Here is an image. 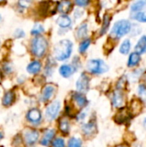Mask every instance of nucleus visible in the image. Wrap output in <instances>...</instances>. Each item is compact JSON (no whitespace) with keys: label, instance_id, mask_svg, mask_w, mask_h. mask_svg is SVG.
Wrapping results in <instances>:
<instances>
[{"label":"nucleus","instance_id":"nucleus-24","mask_svg":"<svg viewBox=\"0 0 146 147\" xmlns=\"http://www.w3.org/2000/svg\"><path fill=\"white\" fill-rule=\"evenodd\" d=\"M110 20H111V17L109 15H105L104 16V18H103V24H102V29H101V34H103L107 32L108 27H109V24H110Z\"/></svg>","mask_w":146,"mask_h":147},{"label":"nucleus","instance_id":"nucleus-37","mask_svg":"<svg viewBox=\"0 0 146 147\" xmlns=\"http://www.w3.org/2000/svg\"><path fill=\"white\" fill-rule=\"evenodd\" d=\"M1 78H2V72H1V71H0V81H1Z\"/></svg>","mask_w":146,"mask_h":147},{"label":"nucleus","instance_id":"nucleus-3","mask_svg":"<svg viewBox=\"0 0 146 147\" xmlns=\"http://www.w3.org/2000/svg\"><path fill=\"white\" fill-rule=\"evenodd\" d=\"M47 50V41L43 36H36L33 39L31 43L32 53L36 57H42Z\"/></svg>","mask_w":146,"mask_h":147},{"label":"nucleus","instance_id":"nucleus-27","mask_svg":"<svg viewBox=\"0 0 146 147\" xmlns=\"http://www.w3.org/2000/svg\"><path fill=\"white\" fill-rule=\"evenodd\" d=\"M132 17L136 20L139 21L140 22H146V11H142V12H136L134 13Z\"/></svg>","mask_w":146,"mask_h":147},{"label":"nucleus","instance_id":"nucleus-23","mask_svg":"<svg viewBox=\"0 0 146 147\" xmlns=\"http://www.w3.org/2000/svg\"><path fill=\"white\" fill-rule=\"evenodd\" d=\"M59 129H60V131H61L63 134H66L69 133V130H70V124H69L68 120L63 119V120L60 121V122H59Z\"/></svg>","mask_w":146,"mask_h":147},{"label":"nucleus","instance_id":"nucleus-6","mask_svg":"<svg viewBox=\"0 0 146 147\" xmlns=\"http://www.w3.org/2000/svg\"><path fill=\"white\" fill-rule=\"evenodd\" d=\"M89 86V78L85 73H83L76 83L77 90L79 91V93H83L88 91Z\"/></svg>","mask_w":146,"mask_h":147},{"label":"nucleus","instance_id":"nucleus-20","mask_svg":"<svg viewBox=\"0 0 146 147\" xmlns=\"http://www.w3.org/2000/svg\"><path fill=\"white\" fill-rule=\"evenodd\" d=\"M140 59H141L140 54H139V53H137L134 52V53H131V55L129 56L127 65L130 66V67L136 66V65H138L139 63L140 62Z\"/></svg>","mask_w":146,"mask_h":147},{"label":"nucleus","instance_id":"nucleus-21","mask_svg":"<svg viewBox=\"0 0 146 147\" xmlns=\"http://www.w3.org/2000/svg\"><path fill=\"white\" fill-rule=\"evenodd\" d=\"M14 100H15V93L13 91H8L5 93V95L3 96V105L5 106V107H8V106H10L13 102H14Z\"/></svg>","mask_w":146,"mask_h":147},{"label":"nucleus","instance_id":"nucleus-1","mask_svg":"<svg viewBox=\"0 0 146 147\" xmlns=\"http://www.w3.org/2000/svg\"><path fill=\"white\" fill-rule=\"evenodd\" d=\"M72 52V42L69 40L59 41L54 47V57L58 60H65L70 58Z\"/></svg>","mask_w":146,"mask_h":147},{"label":"nucleus","instance_id":"nucleus-39","mask_svg":"<svg viewBox=\"0 0 146 147\" xmlns=\"http://www.w3.org/2000/svg\"><path fill=\"white\" fill-rule=\"evenodd\" d=\"M0 18H1V16H0Z\"/></svg>","mask_w":146,"mask_h":147},{"label":"nucleus","instance_id":"nucleus-28","mask_svg":"<svg viewBox=\"0 0 146 147\" xmlns=\"http://www.w3.org/2000/svg\"><path fill=\"white\" fill-rule=\"evenodd\" d=\"M68 147H82V140L78 138L72 137L68 142Z\"/></svg>","mask_w":146,"mask_h":147},{"label":"nucleus","instance_id":"nucleus-15","mask_svg":"<svg viewBox=\"0 0 146 147\" xmlns=\"http://www.w3.org/2000/svg\"><path fill=\"white\" fill-rule=\"evenodd\" d=\"M71 7H72V4H71V2H69V1H64V2L58 3L57 9L62 14H68L71 11Z\"/></svg>","mask_w":146,"mask_h":147},{"label":"nucleus","instance_id":"nucleus-22","mask_svg":"<svg viewBox=\"0 0 146 147\" xmlns=\"http://www.w3.org/2000/svg\"><path fill=\"white\" fill-rule=\"evenodd\" d=\"M146 7V0H140V1H137L135 3H133L132 7H131V10L133 12H140V10H142L144 8Z\"/></svg>","mask_w":146,"mask_h":147},{"label":"nucleus","instance_id":"nucleus-12","mask_svg":"<svg viewBox=\"0 0 146 147\" xmlns=\"http://www.w3.org/2000/svg\"><path fill=\"white\" fill-rule=\"evenodd\" d=\"M83 129V132L84 133L85 135H92L93 134H95L96 132V122L91 121H89V123H86L82 127Z\"/></svg>","mask_w":146,"mask_h":147},{"label":"nucleus","instance_id":"nucleus-38","mask_svg":"<svg viewBox=\"0 0 146 147\" xmlns=\"http://www.w3.org/2000/svg\"><path fill=\"white\" fill-rule=\"evenodd\" d=\"M116 147H127V146H116Z\"/></svg>","mask_w":146,"mask_h":147},{"label":"nucleus","instance_id":"nucleus-14","mask_svg":"<svg viewBox=\"0 0 146 147\" xmlns=\"http://www.w3.org/2000/svg\"><path fill=\"white\" fill-rule=\"evenodd\" d=\"M57 23L62 28H67L71 27V18L68 16L62 15V16H60L58 17Z\"/></svg>","mask_w":146,"mask_h":147},{"label":"nucleus","instance_id":"nucleus-30","mask_svg":"<svg viewBox=\"0 0 146 147\" xmlns=\"http://www.w3.org/2000/svg\"><path fill=\"white\" fill-rule=\"evenodd\" d=\"M89 45H90V40H89V39L82 41L81 44H80V46H79V52L81 53H85L86 50L88 49V47H89Z\"/></svg>","mask_w":146,"mask_h":147},{"label":"nucleus","instance_id":"nucleus-36","mask_svg":"<svg viewBox=\"0 0 146 147\" xmlns=\"http://www.w3.org/2000/svg\"><path fill=\"white\" fill-rule=\"evenodd\" d=\"M2 138H3V134L0 132V140H2Z\"/></svg>","mask_w":146,"mask_h":147},{"label":"nucleus","instance_id":"nucleus-29","mask_svg":"<svg viewBox=\"0 0 146 147\" xmlns=\"http://www.w3.org/2000/svg\"><path fill=\"white\" fill-rule=\"evenodd\" d=\"M43 32H44L43 26H42L41 24L37 23V24H35V25H34V27L33 28V29H32V31H31V34H34V35H37V36H39V34H41V33H43Z\"/></svg>","mask_w":146,"mask_h":147},{"label":"nucleus","instance_id":"nucleus-9","mask_svg":"<svg viewBox=\"0 0 146 147\" xmlns=\"http://www.w3.org/2000/svg\"><path fill=\"white\" fill-rule=\"evenodd\" d=\"M27 119L33 124H38L41 120V113L37 109H30L27 114Z\"/></svg>","mask_w":146,"mask_h":147},{"label":"nucleus","instance_id":"nucleus-26","mask_svg":"<svg viewBox=\"0 0 146 147\" xmlns=\"http://www.w3.org/2000/svg\"><path fill=\"white\" fill-rule=\"evenodd\" d=\"M87 31H88V26L86 23H83L77 29V34L78 38H83L87 35Z\"/></svg>","mask_w":146,"mask_h":147},{"label":"nucleus","instance_id":"nucleus-17","mask_svg":"<svg viewBox=\"0 0 146 147\" xmlns=\"http://www.w3.org/2000/svg\"><path fill=\"white\" fill-rule=\"evenodd\" d=\"M54 135H55V131H54L53 129L47 130V131L45 133V134H44V136H43V138H42V140H41V142H40L41 145H43V146H49V144H50L51 141L52 140Z\"/></svg>","mask_w":146,"mask_h":147},{"label":"nucleus","instance_id":"nucleus-2","mask_svg":"<svg viewBox=\"0 0 146 147\" xmlns=\"http://www.w3.org/2000/svg\"><path fill=\"white\" fill-rule=\"evenodd\" d=\"M132 29V23L127 20H120L114 23L112 30L111 36L115 39H120L128 34Z\"/></svg>","mask_w":146,"mask_h":147},{"label":"nucleus","instance_id":"nucleus-13","mask_svg":"<svg viewBox=\"0 0 146 147\" xmlns=\"http://www.w3.org/2000/svg\"><path fill=\"white\" fill-rule=\"evenodd\" d=\"M75 71V68L70 65H63L59 68V73L64 78H69Z\"/></svg>","mask_w":146,"mask_h":147},{"label":"nucleus","instance_id":"nucleus-33","mask_svg":"<svg viewBox=\"0 0 146 147\" xmlns=\"http://www.w3.org/2000/svg\"><path fill=\"white\" fill-rule=\"evenodd\" d=\"M14 36H15V38H17V39L22 38V37L25 36V33H24L23 30H22V29H20V28H17V29L15 31V33H14Z\"/></svg>","mask_w":146,"mask_h":147},{"label":"nucleus","instance_id":"nucleus-10","mask_svg":"<svg viewBox=\"0 0 146 147\" xmlns=\"http://www.w3.org/2000/svg\"><path fill=\"white\" fill-rule=\"evenodd\" d=\"M112 103L113 106L115 108H120L124 105L125 100L123 94L120 91V90H117L114 92L113 96H112Z\"/></svg>","mask_w":146,"mask_h":147},{"label":"nucleus","instance_id":"nucleus-11","mask_svg":"<svg viewBox=\"0 0 146 147\" xmlns=\"http://www.w3.org/2000/svg\"><path fill=\"white\" fill-rule=\"evenodd\" d=\"M129 116H130V112L127 109H122L115 115V121L119 124H122L128 120Z\"/></svg>","mask_w":146,"mask_h":147},{"label":"nucleus","instance_id":"nucleus-31","mask_svg":"<svg viewBox=\"0 0 146 147\" xmlns=\"http://www.w3.org/2000/svg\"><path fill=\"white\" fill-rule=\"evenodd\" d=\"M139 96H140L143 99H145L146 86L145 84H140V85L139 86Z\"/></svg>","mask_w":146,"mask_h":147},{"label":"nucleus","instance_id":"nucleus-19","mask_svg":"<svg viewBox=\"0 0 146 147\" xmlns=\"http://www.w3.org/2000/svg\"><path fill=\"white\" fill-rule=\"evenodd\" d=\"M40 69H41V64L37 60L32 61L27 66V71L30 74H37L40 71Z\"/></svg>","mask_w":146,"mask_h":147},{"label":"nucleus","instance_id":"nucleus-32","mask_svg":"<svg viewBox=\"0 0 146 147\" xmlns=\"http://www.w3.org/2000/svg\"><path fill=\"white\" fill-rule=\"evenodd\" d=\"M52 147H65V140L61 138L56 139L52 143Z\"/></svg>","mask_w":146,"mask_h":147},{"label":"nucleus","instance_id":"nucleus-25","mask_svg":"<svg viewBox=\"0 0 146 147\" xmlns=\"http://www.w3.org/2000/svg\"><path fill=\"white\" fill-rule=\"evenodd\" d=\"M130 48H131V42L129 40H126L121 44L120 48V52L122 54H127L130 51Z\"/></svg>","mask_w":146,"mask_h":147},{"label":"nucleus","instance_id":"nucleus-18","mask_svg":"<svg viewBox=\"0 0 146 147\" xmlns=\"http://www.w3.org/2000/svg\"><path fill=\"white\" fill-rule=\"evenodd\" d=\"M135 53L142 54L146 53V36H142L135 46Z\"/></svg>","mask_w":146,"mask_h":147},{"label":"nucleus","instance_id":"nucleus-16","mask_svg":"<svg viewBox=\"0 0 146 147\" xmlns=\"http://www.w3.org/2000/svg\"><path fill=\"white\" fill-rule=\"evenodd\" d=\"M73 99L80 108H84L88 104V100L85 96L82 93H75L73 95Z\"/></svg>","mask_w":146,"mask_h":147},{"label":"nucleus","instance_id":"nucleus-7","mask_svg":"<svg viewBox=\"0 0 146 147\" xmlns=\"http://www.w3.org/2000/svg\"><path fill=\"white\" fill-rule=\"evenodd\" d=\"M24 139L27 146H32L37 142L39 139V133L36 130H28L25 132Z\"/></svg>","mask_w":146,"mask_h":147},{"label":"nucleus","instance_id":"nucleus-34","mask_svg":"<svg viewBox=\"0 0 146 147\" xmlns=\"http://www.w3.org/2000/svg\"><path fill=\"white\" fill-rule=\"evenodd\" d=\"M75 3H76V4H77L79 6H86V5H88L89 3V1H79V0L76 1Z\"/></svg>","mask_w":146,"mask_h":147},{"label":"nucleus","instance_id":"nucleus-35","mask_svg":"<svg viewBox=\"0 0 146 147\" xmlns=\"http://www.w3.org/2000/svg\"><path fill=\"white\" fill-rule=\"evenodd\" d=\"M144 127H145V128L146 129V118L145 119V121H144Z\"/></svg>","mask_w":146,"mask_h":147},{"label":"nucleus","instance_id":"nucleus-4","mask_svg":"<svg viewBox=\"0 0 146 147\" xmlns=\"http://www.w3.org/2000/svg\"><path fill=\"white\" fill-rule=\"evenodd\" d=\"M87 69L93 74H102L108 71V66L101 59H91L87 64Z\"/></svg>","mask_w":146,"mask_h":147},{"label":"nucleus","instance_id":"nucleus-5","mask_svg":"<svg viewBox=\"0 0 146 147\" xmlns=\"http://www.w3.org/2000/svg\"><path fill=\"white\" fill-rule=\"evenodd\" d=\"M59 110H60V102L59 101L52 102L46 108V116L47 120L48 121L54 120L58 116Z\"/></svg>","mask_w":146,"mask_h":147},{"label":"nucleus","instance_id":"nucleus-8","mask_svg":"<svg viewBox=\"0 0 146 147\" xmlns=\"http://www.w3.org/2000/svg\"><path fill=\"white\" fill-rule=\"evenodd\" d=\"M55 90H56V88H55L54 85L46 84L43 88L42 92H41V101H43V102L49 101L52 97V96L54 95Z\"/></svg>","mask_w":146,"mask_h":147}]
</instances>
